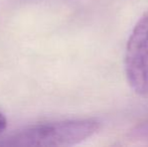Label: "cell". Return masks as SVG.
Wrapping results in <instances>:
<instances>
[{
    "label": "cell",
    "mask_w": 148,
    "mask_h": 147,
    "mask_svg": "<svg viewBox=\"0 0 148 147\" xmlns=\"http://www.w3.org/2000/svg\"><path fill=\"white\" fill-rule=\"evenodd\" d=\"M6 126H7V120H6L5 116L0 112V134L5 130Z\"/></svg>",
    "instance_id": "obj_4"
},
{
    "label": "cell",
    "mask_w": 148,
    "mask_h": 147,
    "mask_svg": "<svg viewBox=\"0 0 148 147\" xmlns=\"http://www.w3.org/2000/svg\"><path fill=\"white\" fill-rule=\"evenodd\" d=\"M134 135L136 137H138L139 139H143V140H148V122L146 123L141 124L140 126L135 129Z\"/></svg>",
    "instance_id": "obj_3"
},
{
    "label": "cell",
    "mask_w": 148,
    "mask_h": 147,
    "mask_svg": "<svg viewBox=\"0 0 148 147\" xmlns=\"http://www.w3.org/2000/svg\"><path fill=\"white\" fill-rule=\"evenodd\" d=\"M100 129L95 119H77L39 124L16 133L7 141L11 146H72L92 137Z\"/></svg>",
    "instance_id": "obj_1"
},
{
    "label": "cell",
    "mask_w": 148,
    "mask_h": 147,
    "mask_svg": "<svg viewBox=\"0 0 148 147\" xmlns=\"http://www.w3.org/2000/svg\"><path fill=\"white\" fill-rule=\"evenodd\" d=\"M125 73L135 93L148 96V11L134 26L125 53Z\"/></svg>",
    "instance_id": "obj_2"
}]
</instances>
